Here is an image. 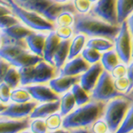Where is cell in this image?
Masks as SVG:
<instances>
[{"label": "cell", "mask_w": 133, "mask_h": 133, "mask_svg": "<svg viewBox=\"0 0 133 133\" xmlns=\"http://www.w3.org/2000/svg\"><path fill=\"white\" fill-rule=\"evenodd\" d=\"M75 18L73 25L75 34L81 33L92 37H105L113 41L120 31V25H113L91 14H76Z\"/></svg>", "instance_id": "1"}, {"label": "cell", "mask_w": 133, "mask_h": 133, "mask_svg": "<svg viewBox=\"0 0 133 133\" xmlns=\"http://www.w3.org/2000/svg\"><path fill=\"white\" fill-rule=\"evenodd\" d=\"M103 110L104 104L102 101L94 100L88 102L66 115L62 122V127L64 129H77L89 126L99 118Z\"/></svg>", "instance_id": "2"}, {"label": "cell", "mask_w": 133, "mask_h": 133, "mask_svg": "<svg viewBox=\"0 0 133 133\" xmlns=\"http://www.w3.org/2000/svg\"><path fill=\"white\" fill-rule=\"evenodd\" d=\"M14 2L21 7L37 12L53 23L62 12H76L73 3L70 2L66 4H59L54 0H14Z\"/></svg>", "instance_id": "3"}, {"label": "cell", "mask_w": 133, "mask_h": 133, "mask_svg": "<svg viewBox=\"0 0 133 133\" xmlns=\"http://www.w3.org/2000/svg\"><path fill=\"white\" fill-rule=\"evenodd\" d=\"M18 70L21 76V84L23 86L47 83L54 78L57 73H59L56 66L44 59L34 66L19 68Z\"/></svg>", "instance_id": "4"}, {"label": "cell", "mask_w": 133, "mask_h": 133, "mask_svg": "<svg viewBox=\"0 0 133 133\" xmlns=\"http://www.w3.org/2000/svg\"><path fill=\"white\" fill-rule=\"evenodd\" d=\"M5 1L9 3L10 7L14 11V14L29 29L36 31L42 32H50L55 30L56 25L45 19L44 16L40 15L37 12H32V11L21 7L20 5H18L14 2V0H5Z\"/></svg>", "instance_id": "5"}, {"label": "cell", "mask_w": 133, "mask_h": 133, "mask_svg": "<svg viewBox=\"0 0 133 133\" xmlns=\"http://www.w3.org/2000/svg\"><path fill=\"white\" fill-rule=\"evenodd\" d=\"M130 107V102L127 99L119 98L112 99L107 105L105 109V121L108 125L109 131H117Z\"/></svg>", "instance_id": "6"}, {"label": "cell", "mask_w": 133, "mask_h": 133, "mask_svg": "<svg viewBox=\"0 0 133 133\" xmlns=\"http://www.w3.org/2000/svg\"><path fill=\"white\" fill-rule=\"evenodd\" d=\"M123 95L115 89L114 85L113 76L110 72L103 70L97 83L91 91V98L97 101L107 102L112 98L121 97Z\"/></svg>", "instance_id": "7"}, {"label": "cell", "mask_w": 133, "mask_h": 133, "mask_svg": "<svg viewBox=\"0 0 133 133\" xmlns=\"http://www.w3.org/2000/svg\"><path fill=\"white\" fill-rule=\"evenodd\" d=\"M131 34L129 29L127 21H123L120 25V31L115 38V50L121 61L124 64L130 61L132 52Z\"/></svg>", "instance_id": "8"}, {"label": "cell", "mask_w": 133, "mask_h": 133, "mask_svg": "<svg viewBox=\"0 0 133 133\" xmlns=\"http://www.w3.org/2000/svg\"><path fill=\"white\" fill-rule=\"evenodd\" d=\"M0 37L2 39V45L0 47V58L8 62L29 49L25 39H15L5 35L3 32L0 33Z\"/></svg>", "instance_id": "9"}, {"label": "cell", "mask_w": 133, "mask_h": 133, "mask_svg": "<svg viewBox=\"0 0 133 133\" xmlns=\"http://www.w3.org/2000/svg\"><path fill=\"white\" fill-rule=\"evenodd\" d=\"M117 0H98L91 7L90 14L113 25H119L116 12Z\"/></svg>", "instance_id": "10"}, {"label": "cell", "mask_w": 133, "mask_h": 133, "mask_svg": "<svg viewBox=\"0 0 133 133\" xmlns=\"http://www.w3.org/2000/svg\"><path fill=\"white\" fill-rule=\"evenodd\" d=\"M37 106V101H29L25 103H12L7 106L0 116L12 118V119H23L30 115L34 108Z\"/></svg>", "instance_id": "11"}, {"label": "cell", "mask_w": 133, "mask_h": 133, "mask_svg": "<svg viewBox=\"0 0 133 133\" xmlns=\"http://www.w3.org/2000/svg\"><path fill=\"white\" fill-rule=\"evenodd\" d=\"M103 70H104V68H103L101 62L93 63L80 76L79 83L82 85V87L85 91H87L88 92H91L95 87L100 75L102 74Z\"/></svg>", "instance_id": "12"}, {"label": "cell", "mask_w": 133, "mask_h": 133, "mask_svg": "<svg viewBox=\"0 0 133 133\" xmlns=\"http://www.w3.org/2000/svg\"><path fill=\"white\" fill-rule=\"evenodd\" d=\"M24 88L29 92L32 98H34L37 102L44 103L59 99V94L56 93L50 86L37 84L29 85V86H25Z\"/></svg>", "instance_id": "13"}, {"label": "cell", "mask_w": 133, "mask_h": 133, "mask_svg": "<svg viewBox=\"0 0 133 133\" xmlns=\"http://www.w3.org/2000/svg\"><path fill=\"white\" fill-rule=\"evenodd\" d=\"M90 68V63L83 56H76L64 64L59 70V76H79Z\"/></svg>", "instance_id": "14"}, {"label": "cell", "mask_w": 133, "mask_h": 133, "mask_svg": "<svg viewBox=\"0 0 133 133\" xmlns=\"http://www.w3.org/2000/svg\"><path fill=\"white\" fill-rule=\"evenodd\" d=\"M30 126L29 118L23 119H12L8 117H0V132L14 133L22 131Z\"/></svg>", "instance_id": "15"}, {"label": "cell", "mask_w": 133, "mask_h": 133, "mask_svg": "<svg viewBox=\"0 0 133 133\" xmlns=\"http://www.w3.org/2000/svg\"><path fill=\"white\" fill-rule=\"evenodd\" d=\"M80 82L79 76H59L49 81V86L56 93L66 92L76 83Z\"/></svg>", "instance_id": "16"}, {"label": "cell", "mask_w": 133, "mask_h": 133, "mask_svg": "<svg viewBox=\"0 0 133 133\" xmlns=\"http://www.w3.org/2000/svg\"><path fill=\"white\" fill-rule=\"evenodd\" d=\"M42 61H44V58L35 54L29 49H28L23 52H21V54H19L18 56L11 59L9 63L11 64V66H14L19 68H21V66H34Z\"/></svg>", "instance_id": "17"}, {"label": "cell", "mask_w": 133, "mask_h": 133, "mask_svg": "<svg viewBox=\"0 0 133 133\" xmlns=\"http://www.w3.org/2000/svg\"><path fill=\"white\" fill-rule=\"evenodd\" d=\"M61 108V98L54 101L44 102L41 105H37L29 115L30 119L35 118H46L53 113H56Z\"/></svg>", "instance_id": "18"}, {"label": "cell", "mask_w": 133, "mask_h": 133, "mask_svg": "<svg viewBox=\"0 0 133 133\" xmlns=\"http://www.w3.org/2000/svg\"><path fill=\"white\" fill-rule=\"evenodd\" d=\"M47 35L44 33L33 32L25 38L27 45L32 52L38 56H44V48Z\"/></svg>", "instance_id": "19"}, {"label": "cell", "mask_w": 133, "mask_h": 133, "mask_svg": "<svg viewBox=\"0 0 133 133\" xmlns=\"http://www.w3.org/2000/svg\"><path fill=\"white\" fill-rule=\"evenodd\" d=\"M61 38L57 36L55 30L50 31L49 34L47 35L45 44H44V59L47 62H49L50 64H53V56L55 54L59 44L61 42Z\"/></svg>", "instance_id": "20"}, {"label": "cell", "mask_w": 133, "mask_h": 133, "mask_svg": "<svg viewBox=\"0 0 133 133\" xmlns=\"http://www.w3.org/2000/svg\"><path fill=\"white\" fill-rule=\"evenodd\" d=\"M70 39L61 40L58 46L55 54L53 56V64L58 69H61L68 59L69 54V47H70Z\"/></svg>", "instance_id": "21"}, {"label": "cell", "mask_w": 133, "mask_h": 133, "mask_svg": "<svg viewBox=\"0 0 133 133\" xmlns=\"http://www.w3.org/2000/svg\"><path fill=\"white\" fill-rule=\"evenodd\" d=\"M1 32L5 33V35L14 37L15 39H25L29 35L33 33V29H29V27L21 24L20 22L16 23V24L11 26V27L5 28L4 29H1Z\"/></svg>", "instance_id": "22"}, {"label": "cell", "mask_w": 133, "mask_h": 133, "mask_svg": "<svg viewBox=\"0 0 133 133\" xmlns=\"http://www.w3.org/2000/svg\"><path fill=\"white\" fill-rule=\"evenodd\" d=\"M117 22L121 25L133 12V0H117Z\"/></svg>", "instance_id": "23"}, {"label": "cell", "mask_w": 133, "mask_h": 133, "mask_svg": "<svg viewBox=\"0 0 133 133\" xmlns=\"http://www.w3.org/2000/svg\"><path fill=\"white\" fill-rule=\"evenodd\" d=\"M85 44H86V36H84V34H77V36H75L70 43L69 54L68 57V61L78 56L84 48Z\"/></svg>", "instance_id": "24"}, {"label": "cell", "mask_w": 133, "mask_h": 133, "mask_svg": "<svg viewBox=\"0 0 133 133\" xmlns=\"http://www.w3.org/2000/svg\"><path fill=\"white\" fill-rule=\"evenodd\" d=\"M119 59L120 58L115 50H108L107 51H104V53L101 55L100 62H101L105 70L111 72L113 68L119 64Z\"/></svg>", "instance_id": "25"}, {"label": "cell", "mask_w": 133, "mask_h": 133, "mask_svg": "<svg viewBox=\"0 0 133 133\" xmlns=\"http://www.w3.org/2000/svg\"><path fill=\"white\" fill-rule=\"evenodd\" d=\"M86 46L95 48L101 52V51H107L113 49L114 46H115V44L112 42V40L108 39V38L93 37L88 40V42L86 43Z\"/></svg>", "instance_id": "26"}, {"label": "cell", "mask_w": 133, "mask_h": 133, "mask_svg": "<svg viewBox=\"0 0 133 133\" xmlns=\"http://www.w3.org/2000/svg\"><path fill=\"white\" fill-rule=\"evenodd\" d=\"M76 103L74 98V95L71 91H68L61 98V115L62 116H66L68 115L76 107Z\"/></svg>", "instance_id": "27"}, {"label": "cell", "mask_w": 133, "mask_h": 133, "mask_svg": "<svg viewBox=\"0 0 133 133\" xmlns=\"http://www.w3.org/2000/svg\"><path fill=\"white\" fill-rule=\"evenodd\" d=\"M71 92L74 95V98L76 99V106H83V105L86 104V103L90 102V96L88 94V91H85L82 87L80 83H76L71 88Z\"/></svg>", "instance_id": "28"}, {"label": "cell", "mask_w": 133, "mask_h": 133, "mask_svg": "<svg viewBox=\"0 0 133 133\" xmlns=\"http://www.w3.org/2000/svg\"><path fill=\"white\" fill-rule=\"evenodd\" d=\"M4 82L7 83L12 89H15L21 83V76L19 70H17L15 66H12L9 68L7 73H6L5 78H4Z\"/></svg>", "instance_id": "29"}, {"label": "cell", "mask_w": 133, "mask_h": 133, "mask_svg": "<svg viewBox=\"0 0 133 133\" xmlns=\"http://www.w3.org/2000/svg\"><path fill=\"white\" fill-rule=\"evenodd\" d=\"M31 95L25 89H14L11 91V100L15 103H25L31 100Z\"/></svg>", "instance_id": "30"}, {"label": "cell", "mask_w": 133, "mask_h": 133, "mask_svg": "<svg viewBox=\"0 0 133 133\" xmlns=\"http://www.w3.org/2000/svg\"><path fill=\"white\" fill-rule=\"evenodd\" d=\"M82 56L90 64H93L99 61V59H101V53L97 49L86 46L82 51Z\"/></svg>", "instance_id": "31"}, {"label": "cell", "mask_w": 133, "mask_h": 133, "mask_svg": "<svg viewBox=\"0 0 133 133\" xmlns=\"http://www.w3.org/2000/svg\"><path fill=\"white\" fill-rule=\"evenodd\" d=\"M61 117L62 115L61 114H58L57 112L51 114L49 116H47L45 119V123L48 130L55 131L58 129L61 128L62 126V122H63V119Z\"/></svg>", "instance_id": "32"}, {"label": "cell", "mask_w": 133, "mask_h": 133, "mask_svg": "<svg viewBox=\"0 0 133 133\" xmlns=\"http://www.w3.org/2000/svg\"><path fill=\"white\" fill-rule=\"evenodd\" d=\"M75 14L69 11H65L62 12L59 16L57 17L54 24L56 27H61V26H70L72 27L75 23Z\"/></svg>", "instance_id": "33"}, {"label": "cell", "mask_w": 133, "mask_h": 133, "mask_svg": "<svg viewBox=\"0 0 133 133\" xmlns=\"http://www.w3.org/2000/svg\"><path fill=\"white\" fill-rule=\"evenodd\" d=\"M133 131V105L130 107L125 117H124L123 123H122L120 128L118 129L117 132L126 133Z\"/></svg>", "instance_id": "34"}, {"label": "cell", "mask_w": 133, "mask_h": 133, "mask_svg": "<svg viewBox=\"0 0 133 133\" xmlns=\"http://www.w3.org/2000/svg\"><path fill=\"white\" fill-rule=\"evenodd\" d=\"M90 0H74L73 5L78 14H87L91 11L92 5Z\"/></svg>", "instance_id": "35"}, {"label": "cell", "mask_w": 133, "mask_h": 133, "mask_svg": "<svg viewBox=\"0 0 133 133\" xmlns=\"http://www.w3.org/2000/svg\"><path fill=\"white\" fill-rule=\"evenodd\" d=\"M15 14H6V15L0 16V29H4L5 28L11 27V26L19 23L21 21Z\"/></svg>", "instance_id": "36"}, {"label": "cell", "mask_w": 133, "mask_h": 133, "mask_svg": "<svg viewBox=\"0 0 133 133\" xmlns=\"http://www.w3.org/2000/svg\"><path fill=\"white\" fill-rule=\"evenodd\" d=\"M29 127L32 132L36 133H44L48 130L45 120H43L42 118H35V120L30 123Z\"/></svg>", "instance_id": "37"}, {"label": "cell", "mask_w": 133, "mask_h": 133, "mask_svg": "<svg viewBox=\"0 0 133 133\" xmlns=\"http://www.w3.org/2000/svg\"><path fill=\"white\" fill-rule=\"evenodd\" d=\"M55 32L61 40H66L70 39L72 37L74 34V29L70 26H61V27H57Z\"/></svg>", "instance_id": "38"}, {"label": "cell", "mask_w": 133, "mask_h": 133, "mask_svg": "<svg viewBox=\"0 0 133 133\" xmlns=\"http://www.w3.org/2000/svg\"><path fill=\"white\" fill-rule=\"evenodd\" d=\"M114 85H115V89L120 92L127 91L129 86H130V80H129L128 76H122L119 78H115L114 80Z\"/></svg>", "instance_id": "39"}, {"label": "cell", "mask_w": 133, "mask_h": 133, "mask_svg": "<svg viewBox=\"0 0 133 133\" xmlns=\"http://www.w3.org/2000/svg\"><path fill=\"white\" fill-rule=\"evenodd\" d=\"M11 89L12 88L5 82L0 83V101L7 103L11 99Z\"/></svg>", "instance_id": "40"}, {"label": "cell", "mask_w": 133, "mask_h": 133, "mask_svg": "<svg viewBox=\"0 0 133 133\" xmlns=\"http://www.w3.org/2000/svg\"><path fill=\"white\" fill-rule=\"evenodd\" d=\"M91 131L96 133H103V132H108L109 131L108 125L107 122L102 119H98L92 123Z\"/></svg>", "instance_id": "41"}, {"label": "cell", "mask_w": 133, "mask_h": 133, "mask_svg": "<svg viewBox=\"0 0 133 133\" xmlns=\"http://www.w3.org/2000/svg\"><path fill=\"white\" fill-rule=\"evenodd\" d=\"M127 69L125 64H118L115 66L111 71V76H113V78H119L122 76H127Z\"/></svg>", "instance_id": "42"}, {"label": "cell", "mask_w": 133, "mask_h": 133, "mask_svg": "<svg viewBox=\"0 0 133 133\" xmlns=\"http://www.w3.org/2000/svg\"><path fill=\"white\" fill-rule=\"evenodd\" d=\"M11 66V64L5 59L0 58V83L4 82V78H5L6 73Z\"/></svg>", "instance_id": "43"}, {"label": "cell", "mask_w": 133, "mask_h": 133, "mask_svg": "<svg viewBox=\"0 0 133 133\" xmlns=\"http://www.w3.org/2000/svg\"><path fill=\"white\" fill-rule=\"evenodd\" d=\"M127 76L130 80V86H129L126 93H130V91L133 89V62L129 65L128 69H127Z\"/></svg>", "instance_id": "44"}, {"label": "cell", "mask_w": 133, "mask_h": 133, "mask_svg": "<svg viewBox=\"0 0 133 133\" xmlns=\"http://www.w3.org/2000/svg\"><path fill=\"white\" fill-rule=\"evenodd\" d=\"M6 14H14V12L10 6L0 4V16L6 15Z\"/></svg>", "instance_id": "45"}, {"label": "cell", "mask_w": 133, "mask_h": 133, "mask_svg": "<svg viewBox=\"0 0 133 133\" xmlns=\"http://www.w3.org/2000/svg\"><path fill=\"white\" fill-rule=\"evenodd\" d=\"M126 21H127V24H128L129 29H130V34H131V36H133V12L131 14V15L127 19Z\"/></svg>", "instance_id": "46"}, {"label": "cell", "mask_w": 133, "mask_h": 133, "mask_svg": "<svg viewBox=\"0 0 133 133\" xmlns=\"http://www.w3.org/2000/svg\"><path fill=\"white\" fill-rule=\"evenodd\" d=\"M6 108H7V106H5V103H3V102L0 101V113L3 112V111L5 110Z\"/></svg>", "instance_id": "47"}, {"label": "cell", "mask_w": 133, "mask_h": 133, "mask_svg": "<svg viewBox=\"0 0 133 133\" xmlns=\"http://www.w3.org/2000/svg\"><path fill=\"white\" fill-rule=\"evenodd\" d=\"M54 1L59 4H66V3H69L70 0H54Z\"/></svg>", "instance_id": "48"}, {"label": "cell", "mask_w": 133, "mask_h": 133, "mask_svg": "<svg viewBox=\"0 0 133 133\" xmlns=\"http://www.w3.org/2000/svg\"><path fill=\"white\" fill-rule=\"evenodd\" d=\"M0 4H2V5H8V6H10L9 3H8L7 1H5V0H0Z\"/></svg>", "instance_id": "49"}, {"label": "cell", "mask_w": 133, "mask_h": 133, "mask_svg": "<svg viewBox=\"0 0 133 133\" xmlns=\"http://www.w3.org/2000/svg\"><path fill=\"white\" fill-rule=\"evenodd\" d=\"M90 1H91L92 4H95V3H97L98 0H90Z\"/></svg>", "instance_id": "50"}, {"label": "cell", "mask_w": 133, "mask_h": 133, "mask_svg": "<svg viewBox=\"0 0 133 133\" xmlns=\"http://www.w3.org/2000/svg\"><path fill=\"white\" fill-rule=\"evenodd\" d=\"M131 58L133 59V42H132V52H131Z\"/></svg>", "instance_id": "51"}, {"label": "cell", "mask_w": 133, "mask_h": 133, "mask_svg": "<svg viewBox=\"0 0 133 133\" xmlns=\"http://www.w3.org/2000/svg\"><path fill=\"white\" fill-rule=\"evenodd\" d=\"M2 45V39H1V37H0V47H1Z\"/></svg>", "instance_id": "52"}]
</instances>
